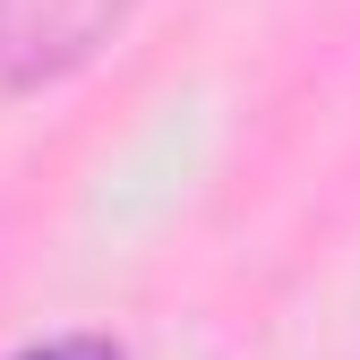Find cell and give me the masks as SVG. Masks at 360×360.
I'll return each instance as SVG.
<instances>
[{
  "mask_svg": "<svg viewBox=\"0 0 360 360\" xmlns=\"http://www.w3.org/2000/svg\"><path fill=\"white\" fill-rule=\"evenodd\" d=\"M18 360H129L112 335H60V343H34V352H18Z\"/></svg>",
  "mask_w": 360,
  "mask_h": 360,
  "instance_id": "cell-1",
  "label": "cell"
}]
</instances>
